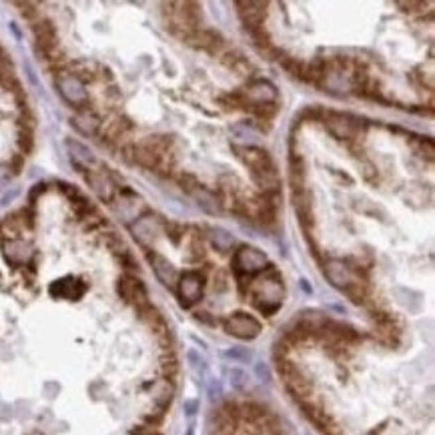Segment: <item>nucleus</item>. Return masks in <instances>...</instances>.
Here are the masks:
<instances>
[{
  "mask_svg": "<svg viewBox=\"0 0 435 435\" xmlns=\"http://www.w3.org/2000/svg\"><path fill=\"white\" fill-rule=\"evenodd\" d=\"M249 293H251L253 307L259 313L265 317L277 313L285 299V285H283V277L277 271V267L269 263V267L263 273L251 279Z\"/></svg>",
  "mask_w": 435,
  "mask_h": 435,
  "instance_id": "1",
  "label": "nucleus"
},
{
  "mask_svg": "<svg viewBox=\"0 0 435 435\" xmlns=\"http://www.w3.org/2000/svg\"><path fill=\"white\" fill-rule=\"evenodd\" d=\"M163 17L167 28L179 36L181 40H187L192 33H197L201 28V6L197 2H165L163 4Z\"/></svg>",
  "mask_w": 435,
  "mask_h": 435,
  "instance_id": "2",
  "label": "nucleus"
},
{
  "mask_svg": "<svg viewBox=\"0 0 435 435\" xmlns=\"http://www.w3.org/2000/svg\"><path fill=\"white\" fill-rule=\"evenodd\" d=\"M321 122L325 124V131L337 140H345V142L353 145V142H361V139L366 137V119L349 115V113L325 110V117Z\"/></svg>",
  "mask_w": 435,
  "mask_h": 435,
  "instance_id": "3",
  "label": "nucleus"
},
{
  "mask_svg": "<svg viewBox=\"0 0 435 435\" xmlns=\"http://www.w3.org/2000/svg\"><path fill=\"white\" fill-rule=\"evenodd\" d=\"M231 267H233V273L237 277L241 293H245V281L251 283V279L263 273L269 267V259L261 249L251 247V245H241L233 255Z\"/></svg>",
  "mask_w": 435,
  "mask_h": 435,
  "instance_id": "4",
  "label": "nucleus"
},
{
  "mask_svg": "<svg viewBox=\"0 0 435 435\" xmlns=\"http://www.w3.org/2000/svg\"><path fill=\"white\" fill-rule=\"evenodd\" d=\"M205 287H207V275L203 271L191 269V271H185L179 275L177 285H174V293L183 307H192L203 301Z\"/></svg>",
  "mask_w": 435,
  "mask_h": 435,
  "instance_id": "5",
  "label": "nucleus"
},
{
  "mask_svg": "<svg viewBox=\"0 0 435 435\" xmlns=\"http://www.w3.org/2000/svg\"><path fill=\"white\" fill-rule=\"evenodd\" d=\"M239 97H241L245 110H251L253 106L279 103L277 87L269 81H263V79L249 81L247 87L239 88Z\"/></svg>",
  "mask_w": 435,
  "mask_h": 435,
  "instance_id": "6",
  "label": "nucleus"
},
{
  "mask_svg": "<svg viewBox=\"0 0 435 435\" xmlns=\"http://www.w3.org/2000/svg\"><path fill=\"white\" fill-rule=\"evenodd\" d=\"M117 295L121 297V301L124 305L135 307V311H140L147 305H151L149 291H147L145 283L137 275L122 273L121 277L117 279Z\"/></svg>",
  "mask_w": 435,
  "mask_h": 435,
  "instance_id": "7",
  "label": "nucleus"
},
{
  "mask_svg": "<svg viewBox=\"0 0 435 435\" xmlns=\"http://www.w3.org/2000/svg\"><path fill=\"white\" fill-rule=\"evenodd\" d=\"M223 329L227 335L241 339V341H253L261 335V321L255 319L253 315L245 313V311H237L231 313L229 317L223 319Z\"/></svg>",
  "mask_w": 435,
  "mask_h": 435,
  "instance_id": "8",
  "label": "nucleus"
},
{
  "mask_svg": "<svg viewBox=\"0 0 435 435\" xmlns=\"http://www.w3.org/2000/svg\"><path fill=\"white\" fill-rule=\"evenodd\" d=\"M233 153L237 155V158L243 163L245 167L251 171L253 174L267 173V171H273L275 169V163L269 155L267 149L261 147H249V145H233Z\"/></svg>",
  "mask_w": 435,
  "mask_h": 435,
  "instance_id": "9",
  "label": "nucleus"
},
{
  "mask_svg": "<svg viewBox=\"0 0 435 435\" xmlns=\"http://www.w3.org/2000/svg\"><path fill=\"white\" fill-rule=\"evenodd\" d=\"M54 85L58 87L60 90V95H63V99L69 103L74 110H79V108H85V106H90V97H88V92L85 90V87L70 74V72H58V74H54Z\"/></svg>",
  "mask_w": 435,
  "mask_h": 435,
  "instance_id": "10",
  "label": "nucleus"
},
{
  "mask_svg": "<svg viewBox=\"0 0 435 435\" xmlns=\"http://www.w3.org/2000/svg\"><path fill=\"white\" fill-rule=\"evenodd\" d=\"M235 8L249 33L265 26V20L269 17V2H261V0H241V2H235Z\"/></svg>",
  "mask_w": 435,
  "mask_h": 435,
  "instance_id": "11",
  "label": "nucleus"
},
{
  "mask_svg": "<svg viewBox=\"0 0 435 435\" xmlns=\"http://www.w3.org/2000/svg\"><path fill=\"white\" fill-rule=\"evenodd\" d=\"M85 181L88 183V187L99 195V199L103 203H113L115 195H117V183H115V177L110 173V169H88L85 171Z\"/></svg>",
  "mask_w": 435,
  "mask_h": 435,
  "instance_id": "12",
  "label": "nucleus"
},
{
  "mask_svg": "<svg viewBox=\"0 0 435 435\" xmlns=\"http://www.w3.org/2000/svg\"><path fill=\"white\" fill-rule=\"evenodd\" d=\"M133 129H135V124H133V121L129 117L115 115V117H110L106 122H103V126H101V131H99L97 137L101 139V142H105L108 147H117V145H121L122 140L131 135Z\"/></svg>",
  "mask_w": 435,
  "mask_h": 435,
  "instance_id": "13",
  "label": "nucleus"
},
{
  "mask_svg": "<svg viewBox=\"0 0 435 435\" xmlns=\"http://www.w3.org/2000/svg\"><path fill=\"white\" fill-rule=\"evenodd\" d=\"M70 124L85 137H97L101 126H103V119L101 115L97 113V108L90 105L85 106V108H79L72 119H70Z\"/></svg>",
  "mask_w": 435,
  "mask_h": 435,
  "instance_id": "14",
  "label": "nucleus"
},
{
  "mask_svg": "<svg viewBox=\"0 0 435 435\" xmlns=\"http://www.w3.org/2000/svg\"><path fill=\"white\" fill-rule=\"evenodd\" d=\"M145 255H147V261L151 263V267H153V271H155V275H157L158 281H161L165 287L174 289L177 279H179V273H177L173 263L169 261L167 257L158 255L157 251H153V249H145Z\"/></svg>",
  "mask_w": 435,
  "mask_h": 435,
  "instance_id": "15",
  "label": "nucleus"
},
{
  "mask_svg": "<svg viewBox=\"0 0 435 435\" xmlns=\"http://www.w3.org/2000/svg\"><path fill=\"white\" fill-rule=\"evenodd\" d=\"M325 277L329 279V283L333 287H337L339 291H345L349 285L359 279L349 267L347 261H341V259H329L325 265Z\"/></svg>",
  "mask_w": 435,
  "mask_h": 435,
  "instance_id": "16",
  "label": "nucleus"
},
{
  "mask_svg": "<svg viewBox=\"0 0 435 435\" xmlns=\"http://www.w3.org/2000/svg\"><path fill=\"white\" fill-rule=\"evenodd\" d=\"M185 42L189 47H192V49H197V51H205V53L209 54H217L225 44L223 36L219 35V33H215V31H211V28H199Z\"/></svg>",
  "mask_w": 435,
  "mask_h": 435,
  "instance_id": "17",
  "label": "nucleus"
},
{
  "mask_svg": "<svg viewBox=\"0 0 435 435\" xmlns=\"http://www.w3.org/2000/svg\"><path fill=\"white\" fill-rule=\"evenodd\" d=\"M293 207H295L299 223L303 227L305 233H309L315 227V215H313V203H311V192L307 189H299L293 191Z\"/></svg>",
  "mask_w": 435,
  "mask_h": 435,
  "instance_id": "18",
  "label": "nucleus"
},
{
  "mask_svg": "<svg viewBox=\"0 0 435 435\" xmlns=\"http://www.w3.org/2000/svg\"><path fill=\"white\" fill-rule=\"evenodd\" d=\"M88 285L79 277H65L58 279L51 287V295L56 299H69V301H79L81 297L87 293Z\"/></svg>",
  "mask_w": 435,
  "mask_h": 435,
  "instance_id": "19",
  "label": "nucleus"
},
{
  "mask_svg": "<svg viewBox=\"0 0 435 435\" xmlns=\"http://www.w3.org/2000/svg\"><path fill=\"white\" fill-rule=\"evenodd\" d=\"M147 387L151 389V395H153V403L155 407L161 409V411H167L171 401L174 397V383L171 379H165L161 377L157 381L147 383Z\"/></svg>",
  "mask_w": 435,
  "mask_h": 435,
  "instance_id": "20",
  "label": "nucleus"
},
{
  "mask_svg": "<svg viewBox=\"0 0 435 435\" xmlns=\"http://www.w3.org/2000/svg\"><path fill=\"white\" fill-rule=\"evenodd\" d=\"M67 147H69L70 151V161H72V165L79 169V173H85V171L92 169V167L97 165L95 155L88 151L85 145H81L79 140L69 139L67 140Z\"/></svg>",
  "mask_w": 435,
  "mask_h": 435,
  "instance_id": "21",
  "label": "nucleus"
},
{
  "mask_svg": "<svg viewBox=\"0 0 435 435\" xmlns=\"http://www.w3.org/2000/svg\"><path fill=\"white\" fill-rule=\"evenodd\" d=\"M4 257L6 261L13 263V265H24L33 259V247L20 239H10L4 243Z\"/></svg>",
  "mask_w": 435,
  "mask_h": 435,
  "instance_id": "22",
  "label": "nucleus"
},
{
  "mask_svg": "<svg viewBox=\"0 0 435 435\" xmlns=\"http://www.w3.org/2000/svg\"><path fill=\"white\" fill-rule=\"evenodd\" d=\"M207 257V245L205 237L199 231V227H189L187 231V259L191 263H201Z\"/></svg>",
  "mask_w": 435,
  "mask_h": 435,
  "instance_id": "23",
  "label": "nucleus"
},
{
  "mask_svg": "<svg viewBox=\"0 0 435 435\" xmlns=\"http://www.w3.org/2000/svg\"><path fill=\"white\" fill-rule=\"evenodd\" d=\"M221 63L225 65L227 69L233 70L235 74H239V76H251L253 72H255V67L249 63V58L245 56L243 53H239V51H227L223 56H221Z\"/></svg>",
  "mask_w": 435,
  "mask_h": 435,
  "instance_id": "24",
  "label": "nucleus"
},
{
  "mask_svg": "<svg viewBox=\"0 0 435 435\" xmlns=\"http://www.w3.org/2000/svg\"><path fill=\"white\" fill-rule=\"evenodd\" d=\"M163 158H165L163 155H158L153 149H149L140 142H137L135 149H133V163L139 165L140 169H147V171H157Z\"/></svg>",
  "mask_w": 435,
  "mask_h": 435,
  "instance_id": "25",
  "label": "nucleus"
},
{
  "mask_svg": "<svg viewBox=\"0 0 435 435\" xmlns=\"http://www.w3.org/2000/svg\"><path fill=\"white\" fill-rule=\"evenodd\" d=\"M191 197L197 201V205L205 211V213H209V215H217V213H221V203H219L217 195H215L213 191H209V189L199 187L197 191L192 192Z\"/></svg>",
  "mask_w": 435,
  "mask_h": 435,
  "instance_id": "26",
  "label": "nucleus"
},
{
  "mask_svg": "<svg viewBox=\"0 0 435 435\" xmlns=\"http://www.w3.org/2000/svg\"><path fill=\"white\" fill-rule=\"evenodd\" d=\"M209 241L211 245L217 249V251H221V253H227V251H231L233 249V245H235V237L225 231V229H209Z\"/></svg>",
  "mask_w": 435,
  "mask_h": 435,
  "instance_id": "27",
  "label": "nucleus"
},
{
  "mask_svg": "<svg viewBox=\"0 0 435 435\" xmlns=\"http://www.w3.org/2000/svg\"><path fill=\"white\" fill-rule=\"evenodd\" d=\"M343 293H345L355 305H366L367 299H369V285H367L366 279H355Z\"/></svg>",
  "mask_w": 435,
  "mask_h": 435,
  "instance_id": "28",
  "label": "nucleus"
},
{
  "mask_svg": "<svg viewBox=\"0 0 435 435\" xmlns=\"http://www.w3.org/2000/svg\"><path fill=\"white\" fill-rule=\"evenodd\" d=\"M163 231L167 235V239L174 245V247H181L183 239L187 237V231L189 227L179 223V221H163Z\"/></svg>",
  "mask_w": 435,
  "mask_h": 435,
  "instance_id": "29",
  "label": "nucleus"
},
{
  "mask_svg": "<svg viewBox=\"0 0 435 435\" xmlns=\"http://www.w3.org/2000/svg\"><path fill=\"white\" fill-rule=\"evenodd\" d=\"M115 259H117L119 265L124 269V273H129V275H139V263H137L135 255H133L129 249H122L119 253H115Z\"/></svg>",
  "mask_w": 435,
  "mask_h": 435,
  "instance_id": "30",
  "label": "nucleus"
},
{
  "mask_svg": "<svg viewBox=\"0 0 435 435\" xmlns=\"http://www.w3.org/2000/svg\"><path fill=\"white\" fill-rule=\"evenodd\" d=\"M174 181H177L179 189H181V191H185L187 195H192V192L197 191L199 187H203V183H201L195 174L187 173V171H183V173L177 174V177H174Z\"/></svg>",
  "mask_w": 435,
  "mask_h": 435,
  "instance_id": "31",
  "label": "nucleus"
},
{
  "mask_svg": "<svg viewBox=\"0 0 435 435\" xmlns=\"http://www.w3.org/2000/svg\"><path fill=\"white\" fill-rule=\"evenodd\" d=\"M279 113V103H269V105H259L251 108V115L257 119V122H271Z\"/></svg>",
  "mask_w": 435,
  "mask_h": 435,
  "instance_id": "32",
  "label": "nucleus"
},
{
  "mask_svg": "<svg viewBox=\"0 0 435 435\" xmlns=\"http://www.w3.org/2000/svg\"><path fill=\"white\" fill-rule=\"evenodd\" d=\"M15 6H17V8H20V15L26 18L31 24H33V22H36L38 18L44 17V15L40 13V6H38L36 2H15Z\"/></svg>",
  "mask_w": 435,
  "mask_h": 435,
  "instance_id": "33",
  "label": "nucleus"
},
{
  "mask_svg": "<svg viewBox=\"0 0 435 435\" xmlns=\"http://www.w3.org/2000/svg\"><path fill=\"white\" fill-rule=\"evenodd\" d=\"M17 145L18 149H20V155H22V157L31 155L33 149H35V137H33V133H31V131H20V133H18Z\"/></svg>",
  "mask_w": 435,
  "mask_h": 435,
  "instance_id": "34",
  "label": "nucleus"
},
{
  "mask_svg": "<svg viewBox=\"0 0 435 435\" xmlns=\"http://www.w3.org/2000/svg\"><path fill=\"white\" fill-rule=\"evenodd\" d=\"M251 36H253V42H255L257 49H261V51H271L273 49L271 47V33L267 31V26H261V28L253 31Z\"/></svg>",
  "mask_w": 435,
  "mask_h": 435,
  "instance_id": "35",
  "label": "nucleus"
},
{
  "mask_svg": "<svg viewBox=\"0 0 435 435\" xmlns=\"http://www.w3.org/2000/svg\"><path fill=\"white\" fill-rule=\"evenodd\" d=\"M323 117H325V110H323L319 105H313V106H307V108L299 115V119H295V122L297 124H301V121H307V122L323 121Z\"/></svg>",
  "mask_w": 435,
  "mask_h": 435,
  "instance_id": "36",
  "label": "nucleus"
},
{
  "mask_svg": "<svg viewBox=\"0 0 435 435\" xmlns=\"http://www.w3.org/2000/svg\"><path fill=\"white\" fill-rule=\"evenodd\" d=\"M103 239H105L106 247H108V249L113 251V255H115V253H119V251H122V249H126V245H124V241H122V239H121V237H119V235H117V233H106Z\"/></svg>",
  "mask_w": 435,
  "mask_h": 435,
  "instance_id": "37",
  "label": "nucleus"
},
{
  "mask_svg": "<svg viewBox=\"0 0 435 435\" xmlns=\"http://www.w3.org/2000/svg\"><path fill=\"white\" fill-rule=\"evenodd\" d=\"M229 375H231V383L237 387V389H243L247 381H249V377H247V373H245L243 369H239V367H233L231 371H229Z\"/></svg>",
  "mask_w": 435,
  "mask_h": 435,
  "instance_id": "38",
  "label": "nucleus"
},
{
  "mask_svg": "<svg viewBox=\"0 0 435 435\" xmlns=\"http://www.w3.org/2000/svg\"><path fill=\"white\" fill-rule=\"evenodd\" d=\"M225 357L233 359V361H251V353H249V351H245V349H241V347H235V349H229V351H225Z\"/></svg>",
  "mask_w": 435,
  "mask_h": 435,
  "instance_id": "39",
  "label": "nucleus"
},
{
  "mask_svg": "<svg viewBox=\"0 0 435 435\" xmlns=\"http://www.w3.org/2000/svg\"><path fill=\"white\" fill-rule=\"evenodd\" d=\"M58 189H60V192H63V195H65V197H67L69 201H74V199H76V197L81 195V191H79V189H76L74 185H70V183H65V181H60V183H58Z\"/></svg>",
  "mask_w": 435,
  "mask_h": 435,
  "instance_id": "40",
  "label": "nucleus"
},
{
  "mask_svg": "<svg viewBox=\"0 0 435 435\" xmlns=\"http://www.w3.org/2000/svg\"><path fill=\"white\" fill-rule=\"evenodd\" d=\"M429 2H397V6L403 8V13H409V15H418V8H425Z\"/></svg>",
  "mask_w": 435,
  "mask_h": 435,
  "instance_id": "41",
  "label": "nucleus"
},
{
  "mask_svg": "<svg viewBox=\"0 0 435 435\" xmlns=\"http://www.w3.org/2000/svg\"><path fill=\"white\" fill-rule=\"evenodd\" d=\"M363 177H366L367 183H377L379 177H377V171H375V165L366 163V167H363Z\"/></svg>",
  "mask_w": 435,
  "mask_h": 435,
  "instance_id": "42",
  "label": "nucleus"
},
{
  "mask_svg": "<svg viewBox=\"0 0 435 435\" xmlns=\"http://www.w3.org/2000/svg\"><path fill=\"white\" fill-rule=\"evenodd\" d=\"M22 165H24V157L22 155H15V157L10 158V163H8V169L13 171V174H18L22 171Z\"/></svg>",
  "mask_w": 435,
  "mask_h": 435,
  "instance_id": "43",
  "label": "nucleus"
},
{
  "mask_svg": "<svg viewBox=\"0 0 435 435\" xmlns=\"http://www.w3.org/2000/svg\"><path fill=\"white\" fill-rule=\"evenodd\" d=\"M44 191H47V185H44V183H38V185H35V187L31 189V195H28V201H31V207L35 205L36 199H38V197H40V195H42V192H44Z\"/></svg>",
  "mask_w": 435,
  "mask_h": 435,
  "instance_id": "44",
  "label": "nucleus"
},
{
  "mask_svg": "<svg viewBox=\"0 0 435 435\" xmlns=\"http://www.w3.org/2000/svg\"><path fill=\"white\" fill-rule=\"evenodd\" d=\"M0 54H2V53H0Z\"/></svg>",
  "mask_w": 435,
  "mask_h": 435,
  "instance_id": "45",
  "label": "nucleus"
}]
</instances>
